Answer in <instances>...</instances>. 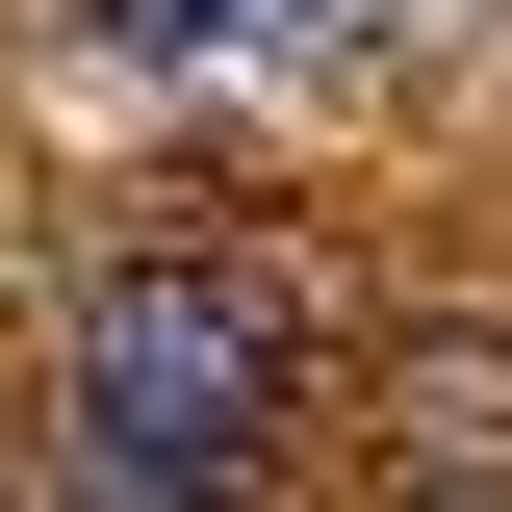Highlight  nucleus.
<instances>
[{"instance_id": "obj_1", "label": "nucleus", "mask_w": 512, "mask_h": 512, "mask_svg": "<svg viewBox=\"0 0 512 512\" xmlns=\"http://www.w3.org/2000/svg\"><path fill=\"white\" fill-rule=\"evenodd\" d=\"M282 461V256L231 231H154L77 308V487H154V512H256Z\"/></svg>"}, {"instance_id": "obj_2", "label": "nucleus", "mask_w": 512, "mask_h": 512, "mask_svg": "<svg viewBox=\"0 0 512 512\" xmlns=\"http://www.w3.org/2000/svg\"><path fill=\"white\" fill-rule=\"evenodd\" d=\"M384 410H410V436H487V461H512V333H410V359H384Z\"/></svg>"}, {"instance_id": "obj_3", "label": "nucleus", "mask_w": 512, "mask_h": 512, "mask_svg": "<svg viewBox=\"0 0 512 512\" xmlns=\"http://www.w3.org/2000/svg\"><path fill=\"white\" fill-rule=\"evenodd\" d=\"M77 52H103V77H205V52H231V0H77Z\"/></svg>"}, {"instance_id": "obj_4", "label": "nucleus", "mask_w": 512, "mask_h": 512, "mask_svg": "<svg viewBox=\"0 0 512 512\" xmlns=\"http://www.w3.org/2000/svg\"><path fill=\"white\" fill-rule=\"evenodd\" d=\"M333 26H359V0H231V52H333Z\"/></svg>"}, {"instance_id": "obj_5", "label": "nucleus", "mask_w": 512, "mask_h": 512, "mask_svg": "<svg viewBox=\"0 0 512 512\" xmlns=\"http://www.w3.org/2000/svg\"><path fill=\"white\" fill-rule=\"evenodd\" d=\"M52 512H154V487H52Z\"/></svg>"}]
</instances>
